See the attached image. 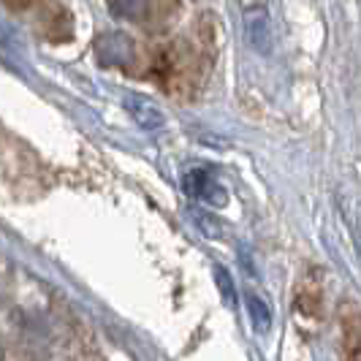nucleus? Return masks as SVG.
Instances as JSON below:
<instances>
[{"label":"nucleus","mask_w":361,"mask_h":361,"mask_svg":"<svg viewBox=\"0 0 361 361\" xmlns=\"http://www.w3.org/2000/svg\"><path fill=\"white\" fill-rule=\"evenodd\" d=\"M182 188H185V193L190 199H199L204 204H212V207H223L228 201L226 188L220 185L215 171H209V169H190L182 177Z\"/></svg>","instance_id":"1"},{"label":"nucleus","mask_w":361,"mask_h":361,"mask_svg":"<svg viewBox=\"0 0 361 361\" xmlns=\"http://www.w3.org/2000/svg\"><path fill=\"white\" fill-rule=\"evenodd\" d=\"M340 361H361V310L353 302L340 307Z\"/></svg>","instance_id":"2"},{"label":"nucleus","mask_w":361,"mask_h":361,"mask_svg":"<svg viewBox=\"0 0 361 361\" xmlns=\"http://www.w3.org/2000/svg\"><path fill=\"white\" fill-rule=\"evenodd\" d=\"M245 27H247V41L258 52H267L271 41V27H269V8L264 3H245Z\"/></svg>","instance_id":"3"},{"label":"nucleus","mask_w":361,"mask_h":361,"mask_svg":"<svg viewBox=\"0 0 361 361\" xmlns=\"http://www.w3.org/2000/svg\"><path fill=\"white\" fill-rule=\"evenodd\" d=\"M128 111H130V114L136 117V123L142 128H147V130L163 128V123H166L161 109H155L147 98H142V95H130V98H128Z\"/></svg>","instance_id":"4"},{"label":"nucleus","mask_w":361,"mask_h":361,"mask_svg":"<svg viewBox=\"0 0 361 361\" xmlns=\"http://www.w3.org/2000/svg\"><path fill=\"white\" fill-rule=\"evenodd\" d=\"M98 54L104 63H123L130 57V44L126 36H106L98 41Z\"/></svg>","instance_id":"5"},{"label":"nucleus","mask_w":361,"mask_h":361,"mask_svg":"<svg viewBox=\"0 0 361 361\" xmlns=\"http://www.w3.org/2000/svg\"><path fill=\"white\" fill-rule=\"evenodd\" d=\"M247 312H250V321L255 324L258 331H267L271 326V310L267 307V302L255 293H247Z\"/></svg>","instance_id":"6"},{"label":"nucleus","mask_w":361,"mask_h":361,"mask_svg":"<svg viewBox=\"0 0 361 361\" xmlns=\"http://www.w3.org/2000/svg\"><path fill=\"white\" fill-rule=\"evenodd\" d=\"M217 283H220V288H223V293H226V299H228V305H234L236 293H234V286H231V277L226 274V269H217Z\"/></svg>","instance_id":"7"}]
</instances>
